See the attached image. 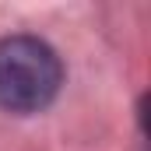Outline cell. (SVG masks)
I'll list each match as a JSON object with an SVG mask.
<instances>
[{"label":"cell","instance_id":"obj_1","mask_svg":"<svg viewBox=\"0 0 151 151\" xmlns=\"http://www.w3.org/2000/svg\"><path fill=\"white\" fill-rule=\"evenodd\" d=\"M63 84L56 49L39 35L0 39V109L18 116L42 113Z\"/></svg>","mask_w":151,"mask_h":151}]
</instances>
